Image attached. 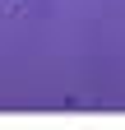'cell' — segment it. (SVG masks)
Masks as SVG:
<instances>
[]
</instances>
